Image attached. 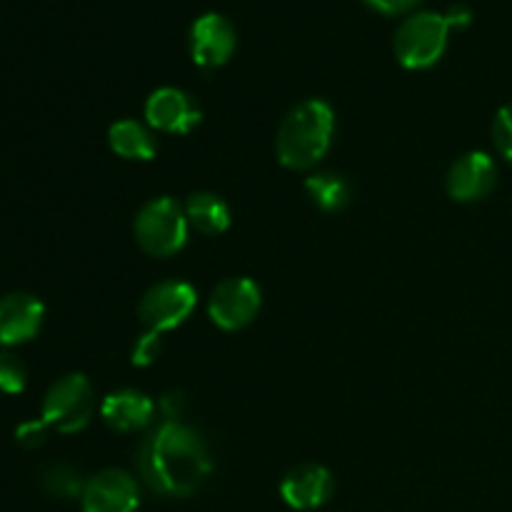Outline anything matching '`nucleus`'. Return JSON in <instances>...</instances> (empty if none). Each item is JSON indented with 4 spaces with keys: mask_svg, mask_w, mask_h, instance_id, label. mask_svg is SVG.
Returning a JSON list of instances; mask_svg holds the SVG:
<instances>
[{
    "mask_svg": "<svg viewBox=\"0 0 512 512\" xmlns=\"http://www.w3.org/2000/svg\"><path fill=\"white\" fill-rule=\"evenodd\" d=\"M138 473L163 498H188L213 470L210 450L198 430L180 420H160L138 448Z\"/></svg>",
    "mask_w": 512,
    "mask_h": 512,
    "instance_id": "nucleus-1",
    "label": "nucleus"
},
{
    "mask_svg": "<svg viewBox=\"0 0 512 512\" xmlns=\"http://www.w3.org/2000/svg\"><path fill=\"white\" fill-rule=\"evenodd\" d=\"M333 128L335 115L325 100H303L280 123L278 160L290 170H310L328 153Z\"/></svg>",
    "mask_w": 512,
    "mask_h": 512,
    "instance_id": "nucleus-2",
    "label": "nucleus"
},
{
    "mask_svg": "<svg viewBox=\"0 0 512 512\" xmlns=\"http://www.w3.org/2000/svg\"><path fill=\"white\" fill-rule=\"evenodd\" d=\"M135 240L140 248L155 258H168L175 255L188 240V218L185 208L170 195L153 198L138 210L135 215Z\"/></svg>",
    "mask_w": 512,
    "mask_h": 512,
    "instance_id": "nucleus-3",
    "label": "nucleus"
},
{
    "mask_svg": "<svg viewBox=\"0 0 512 512\" xmlns=\"http://www.w3.org/2000/svg\"><path fill=\"white\" fill-rule=\"evenodd\" d=\"M450 25L443 13L418 10L395 33V58L410 70H423L438 63L448 48Z\"/></svg>",
    "mask_w": 512,
    "mask_h": 512,
    "instance_id": "nucleus-4",
    "label": "nucleus"
},
{
    "mask_svg": "<svg viewBox=\"0 0 512 512\" xmlns=\"http://www.w3.org/2000/svg\"><path fill=\"white\" fill-rule=\"evenodd\" d=\"M93 410V385L85 375L73 373L50 385L40 405V420L58 433H78L90 423Z\"/></svg>",
    "mask_w": 512,
    "mask_h": 512,
    "instance_id": "nucleus-5",
    "label": "nucleus"
},
{
    "mask_svg": "<svg viewBox=\"0 0 512 512\" xmlns=\"http://www.w3.org/2000/svg\"><path fill=\"white\" fill-rule=\"evenodd\" d=\"M195 303H198V295H195L193 285L183 283V280H163L145 290L138 305V315L145 328L163 335L165 330L183 325L193 313Z\"/></svg>",
    "mask_w": 512,
    "mask_h": 512,
    "instance_id": "nucleus-6",
    "label": "nucleus"
},
{
    "mask_svg": "<svg viewBox=\"0 0 512 512\" xmlns=\"http://www.w3.org/2000/svg\"><path fill=\"white\" fill-rule=\"evenodd\" d=\"M260 310V288L250 278H225L215 285L208 300V313L213 323L223 330H240Z\"/></svg>",
    "mask_w": 512,
    "mask_h": 512,
    "instance_id": "nucleus-7",
    "label": "nucleus"
},
{
    "mask_svg": "<svg viewBox=\"0 0 512 512\" xmlns=\"http://www.w3.org/2000/svg\"><path fill=\"white\" fill-rule=\"evenodd\" d=\"M83 512H138L140 493L138 483L130 473L108 468L95 473L85 483Z\"/></svg>",
    "mask_w": 512,
    "mask_h": 512,
    "instance_id": "nucleus-8",
    "label": "nucleus"
},
{
    "mask_svg": "<svg viewBox=\"0 0 512 512\" xmlns=\"http://www.w3.org/2000/svg\"><path fill=\"white\" fill-rule=\"evenodd\" d=\"M238 45L233 23L220 13H205L190 28V55L200 68H218L228 63Z\"/></svg>",
    "mask_w": 512,
    "mask_h": 512,
    "instance_id": "nucleus-9",
    "label": "nucleus"
},
{
    "mask_svg": "<svg viewBox=\"0 0 512 512\" xmlns=\"http://www.w3.org/2000/svg\"><path fill=\"white\" fill-rule=\"evenodd\" d=\"M495 183H498V165L488 153H465L463 158L455 160L448 170V193L453 200L460 203H473V200L485 198L493 193Z\"/></svg>",
    "mask_w": 512,
    "mask_h": 512,
    "instance_id": "nucleus-10",
    "label": "nucleus"
},
{
    "mask_svg": "<svg viewBox=\"0 0 512 512\" xmlns=\"http://www.w3.org/2000/svg\"><path fill=\"white\" fill-rule=\"evenodd\" d=\"M148 125L163 133H190L200 123V108L185 90L158 88L145 103Z\"/></svg>",
    "mask_w": 512,
    "mask_h": 512,
    "instance_id": "nucleus-11",
    "label": "nucleus"
},
{
    "mask_svg": "<svg viewBox=\"0 0 512 512\" xmlns=\"http://www.w3.org/2000/svg\"><path fill=\"white\" fill-rule=\"evenodd\" d=\"M45 308L35 295L30 293H10L0 298V345L13 348V345L28 343L40 333Z\"/></svg>",
    "mask_w": 512,
    "mask_h": 512,
    "instance_id": "nucleus-12",
    "label": "nucleus"
},
{
    "mask_svg": "<svg viewBox=\"0 0 512 512\" xmlns=\"http://www.w3.org/2000/svg\"><path fill=\"white\" fill-rule=\"evenodd\" d=\"M333 475L318 463H303L288 470L280 483V495L295 510H315L325 505L333 495Z\"/></svg>",
    "mask_w": 512,
    "mask_h": 512,
    "instance_id": "nucleus-13",
    "label": "nucleus"
},
{
    "mask_svg": "<svg viewBox=\"0 0 512 512\" xmlns=\"http://www.w3.org/2000/svg\"><path fill=\"white\" fill-rule=\"evenodd\" d=\"M155 403L140 390H118L105 395L100 403V418L115 433H135L153 423Z\"/></svg>",
    "mask_w": 512,
    "mask_h": 512,
    "instance_id": "nucleus-14",
    "label": "nucleus"
},
{
    "mask_svg": "<svg viewBox=\"0 0 512 512\" xmlns=\"http://www.w3.org/2000/svg\"><path fill=\"white\" fill-rule=\"evenodd\" d=\"M108 143L115 155L125 160H153L158 153L153 133L138 120H118L110 125Z\"/></svg>",
    "mask_w": 512,
    "mask_h": 512,
    "instance_id": "nucleus-15",
    "label": "nucleus"
},
{
    "mask_svg": "<svg viewBox=\"0 0 512 512\" xmlns=\"http://www.w3.org/2000/svg\"><path fill=\"white\" fill-rule=\"evenodd\" d=\"M183 208L188 225L193 230H198V233L220 235L228 230L230 208L215 193H193Z\"/></svg>",
    "mask_w": 512,
    "mask_h": 512,
    "instance_id": "nucleus-16",
    "label": "nucleus"
},
{
    "mask_svg": "<svg viewBox=\"0 0 512 512\" xmlns=\"http://www.w3.org/2000/svg\"><path fill=\"white\" fill-rule=\"evenodd\" d=\"M305 190L308 198L318 205L325 213H338V210L348 208L350 203V185L343 175L338 173H315L305 180Z\"/></svg>",
    "mask_w": 512,
    "mask_h": 512,
    "instance_id": "nucleus-17",
    "label": "nucleus"
},
{
    "mask_svg": "<svg viewBox=\"0 0 512 512\" xmlns=\"http://www.w3.org/2000/svg\"><path fill=\"white\" fill-rule=\"evenodd\" d=\"M40 483H43V490L45 493H50L53 498H78V495H83L85 490V483L80 480V473L78 470H73L70 465H50V468L43 470V475H40Z\"/></svg>",
    "mask_w": 512,
    "mask_h": 512,
    "instance_id": "nucleus-18",
    "label": "nucleus"
},
{
    "mask_svg": "<svg viewBox=\"0 0 512 512\" xmlns=\"http://www.w3.org/2000/svg\"><path fill=\"white\" fill-rule=\"evenodd\" d=\"M25 385H28V368H25L23 360L18 358L10 350L0 353V390L3 393H23Z\"/></svg>",
    "mask_w": 512,
    "mask_h": 512,
    "instance_id": "nucleus-19",
    "label": "nucleus"
},
{
    "mask_svg": "<svg viewBox=\"0 0 512 512\" xmlns=\"http://www.w3.org/2000/svg\"><path fill=\"white\" fill-rule=\"evenodd\" d=\"M493 143L498 153L512 163V105L498 110L493 120Z\"/></svg>",
    "mask_w": 512,
    "mask_h": 512,
    "instance_id": "nucleus-20",
    "label": "nucleus"
},
{
    "mask_svg": "<svg viewBox=\"0 0 512 512\" xmlns=\"http://www.w3.org/2000/svg\"><path fill=\"white\" fill-rule=\"evenodd\" d=\"M160 353H163V338H160V333L148 330V333H143L138 340H135L133 365H138V368H148V365H153L155 360L160 358Z\"/></svg>",
    "mask_w": 512,
    "mask_h": 512,
    "instance_id": "nucleus-21",
    "label": "nucleus"
},
{
    "mask_svg": "<svg viewBox=\"0 0 512 512\" xmlns=\"http://www.w3.org/2000/svg\"><path fill=\"white\" fill-rule=\"evenodd\" d=\"M45 438H48V425L43 420H28V423H20L18 430H15V440L25 450L40 448Z\"/></svg>",
    "mask_w": 512,
    "mask_h": 512,
    "instance_id": "nucleus-22",
    "label": "nucleus"
},
{
    "mask_svg": "<svg viewBox=\"0 0 512 512\" xmlns=\"http://www.w3.org/2000/svg\"><path fill=\"white\" fill-rule=\"evenodd\" d=\"M163 420H180L185 413V395L173 390V393H165L158 403Z\"/></svg>",
    "mask_w": 512,
    "mask_h": 512,
    "instance_id": "nucleus-23",
    "label": "nucleus"
},
{
    "mask_svg": "<svg viewBox=\"0 0 512 512\" xmlns=\"http://www.w3.org/2000/svg\"><path fill=\"white\" fill-rule=\"evenodd\" d=\"M445 20H448L450 28H468L470 20H473V13H470V8L465 3H455L450 5L448 13H443Z\"/></svg>",
    "mask_w": 512,
    "mask_h": 512,
    "instance_id": "nucleus-24",
    "label": "nucleus"
},
{
    "mask_svg": "<svg viewBox=\"0 0 512 512\" xmlns=\"http://www.w3.org/2000/svg\"><path fill=\"white\" fill-rule=\"evenodd\" d=\"M365 3L370 5V8L380 10V13H405V10L413 8L418 0H365Z\"/></svg>",
    "mask_w": 512,
    "mask_h": 512,
    "instance_id": "nucleus-25",
    "label": "nucleus"
}]
</instances>
